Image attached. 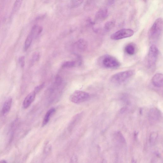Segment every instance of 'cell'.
Listing matches in <instances>:
<instances>
[{
  "label": "cell",
  "instance_id": "1",
  "mask_svg": "<svg viewBox=\"0 0 163 163\" xmlns=\"http://www.w3.org/2000/svg\"><path fill=\"white\" fill-rule=\"evenodd\" d=\"M133 70H127L122 71L112 76L111 82L116 85H121L126 83L134 75Z\"/></svg>",
  "mask_w": 163,
  "mask_h": 163
},
{
  "label": "cell",
  "instance_id": "2",
  "mask_svg": "<svg viewBox=\"0 0 163 163\" xmlns=\"http://www.w3.org/2000/svg\"><path fill=\"white\" fill-rule=\"evenodd\" d=\"M163 20L161 18L157 19L149 30L148 35L152 40H155L160 36L162 31Z\"/></svg>",
  "mask_w": 163,
  "mask_h": 163
},
{
  "label": "cell",
  "instance_id": "3",
  "mask_svg": "<svg viewBox=\"0 0 163 163\" xmlns=\"http://www.w3.org/2000/svg\"><path fill=\"white\" fill-rule=\"evenodd\" d=\"M99 63L103 67L110 69H116L119 67L120 64L115 57L111 56L106 55L101 57Z\"/></svg>",
  "mask_w": 163,
  "mask_h": 163
},
{
  "label": "cell",
  "instance_id": "4",
  "mask_svg": "<svg viewBox=\"0 0 163 163\" xmlns=\"http://www.w3.org/2000/svg\"><path fill=\"white\" fill-rule=\"evenodd\" d=\"M159 55V50L157 47L154 45L150 47L148 56V65L151 68L156 64Z\"/></svg>",
  "mask_w": 163,
  "mask_h": 163
},
{
  "label": "cell",
  "instance_id": "5",
  "mask_svg": "<svg viewBox=\"0 0 163 163\" xmlns=\"http://www.w3.org/2000/svg\"><path fill=\"white\" fill-rule=\"evenodd\" d=\"M90 97L88 93L82 91L76 90L70 97V100L72 102L80 104L87 100Z\"/></svg>",
  "mask_w": 163,
  "mask_h": 163
},
{
  "label": "cell",
  "instance_id": "6",
  "mask_svg": "<svg viewBox=\"0 0 163 163\" xmlns=\"http://www.w3.org/2000/svg\"><path fill=\"white\" fill-rule=\"evenodd\" d=\"M134 31L130 29H122L112 34L111 39L117 40L131 37L134 35Z\"/></svg>",
  "mask_w": 163,
  "mask_h": 163
},
{
  "label": "cell",
  "instance_id": "7",
  "mask_svg": "<svg viewBox=\"0 0 163 163\" xmlns=\"http://www.w3.org/2000/svg\"><path fill=\"white\" fill-rule=\"evenodd\" d=\"M108 16L107 9L103 8L100 9L96 13L95 17V23H98L104 21Z\"/></svg>",
  "mask_w": 163,
  "mask_h": 163
},
{
  "label": "cell",
  "instance_id": "8",
  "mask_svg": "<svg viewBox=\"0 0 163 163\" xmlns=\"http://www.w3.org/2000/svg\"><path fill=\"white\" fill-rule=\"evenodd\" d=\"M163 76L161 73L156 74L152 79V83L155 87L160 88L163 86Z\"/></svg>",
  "mask_w": 163,
  "mask_h": 163
},
{
  "label": "cell",
  "instance_id": "9",
  "mask_svg": "<svg viewBox=\"0 0 163 163\" xmlns=\"http://www.w3.org/2000/svg\"><path fill=\"white\" fill-rule=\"evenodd\" d=\"M36 94L34 91L29 94L24 99L23 102V107L25 109L28 108L35 100Z\"/></svg>",
  "mask_w": 163,
  "mask_h": 163
},
{
  "label": "cell",
  "instance_id": "10",
  "mask_svg": "<svg viewBox=\"0 0 163 163\" xmlns=\"http://www.w3.org/2000/svg\"><path fill=\"white\" fill-rule=\"evenodd\" d=\"M161 117L160 112L157 109H152L149 112V118L151 122H155Z\"/></svg>",
  "mask_w": 163,
  "mask_h": 163
},
{
  "label": "cell",
  "instance_id": "11",
  "mask_svg": "<svg viewBox=\"0 0 163 163\" xmlns=\"http://www.w3.org/2000/svg\"><path fill=\"white\" fill-rule=\"evenodd\" d=\"M12 104V99L9 98L7 99L5 102L2 110V115H5L9 111Z\"/></svg>",
  "mask_w": 163,
  "mask_h": 163
},
{
  "label": "cell",
  "instance_id": "12",
  "mask_svg": "<svg viewBox=\"0 0 163 163\" xmlns=\"http://www.w3.org/2000/svg\"><path fill=\"white\" fill-rule=\"evenodd\" d=\"M43 31V28L38 25L34 26L32 28L30 34L31 35L33 38L37 37Z\"/></svg>",
  "mask_w": 163,
  "mask_h": 163
},
{
  "label": "cell",
  "instance_id": "13",
  "mask_svg": "<svg viewBox=\"0 0 163 163\" xmlns=\"http://www.w3.org/2000/svg\"><path fill=\"white\" fill-rule=\"evenodd\" d=\"M56 111V110L54 108H52L49 110L46 113L44 118V119L42 126H45L49 121L51 117L53 115Z\"/></svg>",
  "mask_w": 163,
  "mask_h": 163
},
{
  "label": "cell",
  "instance_id": "14",
  "mask_svg": "<svg viewBox=\"0 0 163 163\" xmlns=\"http://www.w3.org/2000/svg\"><path fill=\"white\" fill-rule=\"evenodd\" d=\"M76 44L77 48L81 51L86 50L87 48V43L85 40L83 39L79 40Z\"/></svg>",
  "mask_w": 163,
  "mask_h": 163
},
{
  "label": "cell",
  "instance_id": "15",
  "mask_svg": "<svg viewBox=\"0 0 163 163\" xmlns=\"http://www.w3.org/2000/svg\"><path fill=\"white\" fill-rule=\"evenodd\" d=\"M126 52L129 55H133L135 52V48L134 46L132 44L127 45L125 47Z\"/></svg>",
  "mask_w": 163,
  "mask_h": 163
},
{
  "label": "cell",
  "instance_id": "16",
  "mask_svg": "<svg viewBox=\"0 0 163 163\" xmlns=\"http://www.w3.org/2000/svg\"><path fill=\"white\" fill-rule=\"evenodd\" d=\"M84 0H70L69 6L71 8H76L82 4Z\"/></svg>",
  "mask_w": 163,
  "mask_h": 163
},
{
  "label": "cell",
  "instance_id": "17",
  "mask_svg": "<svg viewBox=\"0 0 163 163\" xmlns=\"http://www.w3.org/2000/svg\"><path fill=\"white\" fill-rule=\"evenodd\" d=\"M33 39L32 36L29 34L25 40L24 47L25 51L27 50L28 49L31 45Z\"/></svg>",
  "mask_w": 163,
  "mask_h": 163
},
{
  "label": "cell",
  "instance_id": "18",
  "mask_svg": "<svg viewBox=\"0 0 163 163\" xmlns=\"http://www.w3.org/2000/svg\"><path fill=\"white\" fill-rule=\"evenodd\" d=\"M115 26V22L114 20H110L106 23L104 26V29L106 31L108 32L113 29Z\"/></svg>",
  "mask_w": 163,
  "mask_h": 163
},
{
  "label": "cell",
  "instance_id": "19",
  "mask_svg": "<svg viewBox=\"0 0 163 163\" xmlns=\"http://www.w3.org/2000/svg\"><path fill=\"white\" fill-rule=\"evenodd\" d=\"M23 1V0H16L13 6L14 12H16L18 11L22 5Z\"/></svg>",
  "mask_w": 163,
  "mask_h": 163
},
{
  "label": "cell",
  "instance_id": "20",
  "mask_svg": "<svg viewBox=\"0 0 163 163\" xmlns=\"http://www.w3.org/2000/svg\"><path fill=\"white\" fill-rule=\"evenodd\" d=\"M76 65V62L74 61H67L62 65L63 68H70L74 67Z\"/></svg>",
  "mask_w": 163,
  "mask_h": 163
},
{
  "label": "cell",
  "instance_id": "21",
  "mask_svg": "<svg viewBox=\"0 0 163 163\" xmlns=\"http://www.w3.org/2000/svg\"><path fill=\"white\" fill-rule=\"evenodd\" d=\"M63 82V79L59 75H57L56 77L55 85V86L58 87L62 84Z\"/></svg>",
  "mask_w": 163,
  "mask_h": 163
},
{
  "label": "cell",
  "instance_id": "22",
  "mask_svg": "<svg viewBox=\"0 0 163 163\" xmlns=\"http://www.w3.org/2000/svg\"><path fill=\"white\" fill-rule=\"evenodd\" d=\"M45 83H43L38 86H37L35 87L34 91L36 94H37L44 88L45 86Z\"/></svg>",
  "mask_w": 163,
  "mask_h": 163
},
{
  "label": "cell",
  "instance_id": "23",
  "mask_svg": "<svg viewBox=\"0 0 163 163\" xmlns=\"http://www.w3.org/2000/svg\"><path fill=\"white\" fill-rule=\"evenodd\" d=\"M19 63L22 67H23L25 64V57L22 56L19 58Z\"/></svg>",
  "mask_w": 163,
  "mask_h": 163
},
{
  "label": "cell",
  "instance_id": "24",
  "mask_svg": "<svg viewBox=\"0 0 163 163\" xmlns=\"http://www.w3.org/2000/svg\"><path fill=\"white\" fill-rule=\"evenodd\" d=\"M117 136L119 140L122 142H125V140L123 135L120 133V132H117Z\"/></svg>",
  "mask_w": 163,
  "mask_h": 163
},
{
  "label": "cell",
  "instance_id": "25",
  "mask_svg": "<svg viewBox=\"0 0 163 163\" xmlns=\"http://www.w3.org/2000/svg\"><path fill=\"white\" fill-rule=\"evenodd\" d=\"M39 54L38 53H36L33 56L32 59V63H34L36 61L39 60Z\"/></svg>",
  "mask_w": 163,
  "mask_h": 163
},
{
  "label": "cell",
  "instance_id": "26",
  "mask_svg": "<svg viewBox=\"0 0 163 163\" xmlns=\"http://www.w3.org/2000/svg\"><path fill=\"white\" fill-rule=\"evenodd\" d=\"M115 1L116 0H107L108 3L110 5L114 4Z\"/></svg>",
  "mask_w": 163,
  "mask_h": 163
},
{
  "label": "cell",
  "instance_id": "27",
  "mask_svg": "<svg viewBox=\"0 0 163 163\" xmlns=\"http://www.w3.org/2000/svg\"><path fill=\"white\" fill-rule=\"evenodd\" d=\"M126 107H123L122 108V109H121L120 110L121 113H123V112H124L126 111Z\"/></svg>",
  "mask_w": 163,
  "mask_h": 163
},
{
  "label": "cell",
  "instance_id": "28",
  "mask_svg": "<svg viewBox=\"0 0 163 163\" xmlns=\"http://www.w3.org/2000/svg\"><path fill=\"white\" fill-rule=\"evenodd\" d=\"M0 162H3V163H6L7 162L5 160H2L1 161H0Z\"/></svg>",
  "mask_w": 163,
  "mask_h": 163
},
{
  "label": "cell",
  "instance_id": "29",
  "mask_svg": "<svg viewBox=\"0 0 163 163\" xmlns=\"http://www.w3.org/2000/svg\"><path fill=\"white\" fill-rule=\"evenodd\" d=\"M94 1V0H87L88 3H90V2Z\"/></svg>",
  "mask_w": 163,
  "mask_h": 163
},
{
  "label": "cell",
  "instance_id": "30",
  "mask_svg": "<svg viewBox=\"0 0 163 163\" xmlns=\"http://www.w3.org/2000/svg\"><path fill=\"white\" fill-rule=\"evenodd\" d=\"M132 162L135 163L136 162L135 161V160H134V159H132Z\"/></svg>",
  "mask_w": 163,
  "mask_h": 163
},
{
  "label": "cell",
  "instance_id": "31",
  "mask_svg": "<svg viewBox=\"0 0 163 163\" xmlns=\"http://www.w3.org/2000/svg\"><path fill=\"white\" fill-rule=\"evenodd\" d=\"M142 114V110L140 109V114Z\"/></svg>",
  "mask_w": 163,
  "mask_h": 163
},
{
  "label": "cell",
  "instance_id": "32",
  "mask_svg": "<svg viewBox=\"0 0 163 163\" xmlns=\"http://www.w3.org/2000/svg\"><path fill=\"white\" fill-rule=\"evenodd\" d=\"M143 1H144V2H146L147 1V0H143Z\"/></svg>",
  "mask_w": 163,
  "mask_h": 163
}]
</instances>
